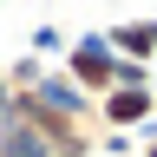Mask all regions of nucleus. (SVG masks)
<instances>
[{
  "mask_svg": "<svg viewBox=\"0 0 157 157\" xmlns=\"http://www.w3.org/2000/svg\"><path fill=\"white\" fill-rule=\"evenodd\" d=\"M137 157H157V137H151V144H144V151H137Z\"/></svg>",
  "mask_w": 157,
  "mask_h": 157,
  "instance_id": "nucleus-6",
  "label": "nucleus"
},
{
  "mask_svg": "<svg viewBox=\"0 0 157 157\" xmlns=\"http://www.w3.org/2000/svg\"><path fill=\"white\" fill-rule=\"evenodd\" d=\"M105 46L131 66H157V20H118L105 26Z\"/></svg>",
  "mask_w": 157,
  "mask_h": 157,
  "instance_id": "nucleus-4",
  "label": "nucleus"
},
{
  "mask_svg": "<svg viewBox=\"0 0 157 157\" xmlns=\"http://www.w3.org/2000/svg\"><path fill=\"white\" fill-rule=\"evenodd\" d=\"M0 157H52V151L39 144V137H26L13 118H0Z\"/></svg>",
  "mask_w": 157,
  "mask_h": 157,
  "instance_id": "nucleus-5",
  "label": "nucleus"
},
{
  "mask_svg": "<svg viewBox=\"0 0 157 157\" xmlns=\"http://www.w3.org/2000/svg\"><path fill=\"white\" fill-rule=\"evenodd\" d=\"M7 118L26 137H39L52 157H98V151H105L98 105H59L46 85H13L7 92Z\"/></svg>",
  "mask_w": 157,
  "mask_h": 157,
  "instance_id": "nucleus-1",
  "label": "nucleus"
},
{
  "mask_svg": "<svg viewBox=\"0 0 157 157\" xmlns=\"http://www.w3.org/2000/svg\"><path fill=\"white\" fill-rule=\"evenodd\" d=\"M151 118H157V85H118V92L98 98L105 137H111V131H137V124H151Z\"/></svg>",
  "mask_w": 157,
  "mask_h": 157,
  "instance_id": "nucleus-3",
  "label": "nucleus"
},
{
  "mask_svg": "<svg viewBox=\"0 0 157 157\" xmlns=\"http://www.w3.org/2000/svg\"><path fill=\"white\" fill-rule=\"evenodd\" d=\"M59 72L72 78V92L78 98H105V92H118L124 85V59H118L111 46H105V33H92V39H72L66 46V59H59Z\"/></svg>",
  "mask_w": 157,
  "mask_h": 157,
  "instance_id": "nucleus-2",
  "label": "nucleus"
}]
</instances>
